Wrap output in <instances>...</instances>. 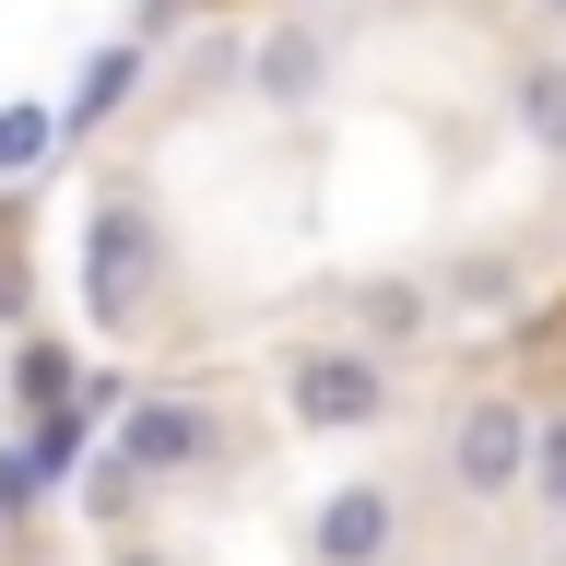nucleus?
<instances>
[{"mask_svg": "<svg viewBox=\"0 0 566 566\" xmlns=\"http://www.w3.org/2000/svg\"><path fill=\"white\" fill-rule=\"evenodd\" d=\"M154 295H166V224H154L142 189L106 177L95 212H83V318H95V331H130Z\"/></svg>", "mask_w": 566, "mask_h": 566, "instance_id": "1", "label": "nucleus"}, {"mask_svg": "<svg viewBox=\"0 0 566 566\" xmlns=\"http://www.w3.org/2000/svg\"><path fill=\"white\" fill-rule=\"evenodd\" d=\"M272 401L295 437H366V424H389V366L366 343H295L272 366Z\"/></svg>", "mask_w": 566, "mask_h": 566, "instance_id": "2", "label": "nucleus"}, {"mask_svg": "<svg viewBox=\"0 0 566 566\" xmlns=\"http://www.w3.org/2000/svg\"><path fill=\"white\" fill-rule=\"evenodd\" d=\"M449 495L460 507H507V495L531 484V401H507V389H484V401H460L449 413Z\"/></svg>", "mask_w": 566, "mask_h": 566, "instance_id": "3", "label": "nucleus"}, {"mask_svg": "<svg viewBox=\"0 0 566 566\" xmlns=\"http://www.w3.org/2000/svg\"><path fill=\"white\" fill-rule=\"evenodd\" d=\"M224 449V424H212V401H189V389H130L118 401V437H106V460L130 472V484H177L189 460Z\"/></svg>", "mask_w": 566, "mask_h": 566, "instance_id": "4", "label": "nucleus"}, {"mask_svg": "<svg viewBox=\"0 0 566 566\" xmlns=\"http://www.w3.org/2000/svg\"><path fill=\"white\" fill-rule=\"evenodd\" d=\"M401 520H413L401 484L389 472H354V484H331L307 507V566H389L401 555Z\"/></svg>", "mask_w": 566, "mask_h": 566, "instance_id": "5", "label": "nucleus"}, {"mask_svg": "<svg viewBox=\"0 0 566 566\" xmlns=\"http://www.w3.org/2000/svg\"><path fill=\"white\" fill-rule=\"evenodd\" d=\"M142 35H106V48H83V71H71V95H60V142H95L106 118H130V95H142Z\"/></svg>", "mask_w": 566, "mask_h": 566, "instance_id": "6", "label": "nucleus"}, {"mask_svg": "<svg viewBox=\"0 0 566 566\" xmlns=\"http://www.w3.org/2000/svg\"><path fill=\"white\" fill-rule=\"evenodd\" d=\"M318 71H331L318 24H272V35H260V60H248V95H260V106H307Z\"/></svg>", "mask_w": 566, "mask_h": 566, "instance_id": "7", "label": "nucleus"}, {"mask_svg": "<svg viewBox=\"0 0 566 566\" xmlns=\"http://www.w3.org/2000/svg\"><path fill=\"white\" fill-rule=\"evenodd\" d=\"M71 437H83V424H35V437H12V449H0V520H12V507H35V495L60 484V460H71Z\"/></svg>", "mask_w": 566, "mask_h": 566, "instance_id": "8", "label": "nucleus"}, {"mask_svg": "<svg viewBox=\"0 0 566 566\" xmlns=\"http://www.w3.org/2000/svg\"><path fill=\"white\" fill-rule=\"evenodd\" d=\"M424 318H437V295H424V283H401V272L354 295V331H366V354H378V343H413Z\"/></svg>", "mask_w": 566, "mask_h": 566, "instance_id": "9", "label": "nucleus"}, {"mask_svg": "<svg viewBox=\"0 0 566 566\" xmlns=\"http://www.w3.org/2000/svg\"><path fill=\"white\" fill-rule=\"evenodd\" d=\"M48 154H60V106H48V95H12V106H0V177H35Z\"/></svg>", "mask_w": 566, "mask_h": 566, "instance_id": "10", "label": "nucleus"}, {"mask_svg": "<svg viewBox=\"0 0 566 566\" xmlns=\"http://www.w3.org/2000/svg\"><path fill=\"white\" fill-rule=\"evenodd\" d=\"M520 130L543 142V154H566V60H543V71H520Z\"/></svg>", "mask_w": 566, "mask_h": 566, "instance_id": "11", "label": "nucleus"}, {"mask_svg": "<svg viewBox=\"0 0 566 566\" xmlns=\"http://www.w3.org/2000/svg\"><path fill=\"white\" fill-rule=\"evenodd\" d=\"M520 495H543V507L566 520V413H555V424H531V484H520Z\"/></svg>", "mask_w": 566, "mask_h": 566, "instance_id": "12", "label": "nucleus"}, {"mask_svg": "<svg viewBox=\"0 0 566 566\" xmlns=\"http://www.w3.org/2000/svg\"><path fill=\"white\" fill-rule=\"evenodd\" d=\"M449 307H460V318H495V307H507V260H460Z\"/></svg>", "mask_w": 566, "mask_h": 566, "instance_id": "13", "label": "nucleus"}, {"mask_svg": "<svg viewBox=\"0 0 566 566\" xmlns=\"http://www.w3.org/2000/svg\"><path fill=\"white\" fill-rule=\"evenodd\" d=\"M130 495H142L130 472H118V460H95V484H83V507H95V520H118V507H130Z\"/></svg>", "mask_w": 566, "mask_h": 566, "instance_id": "14", "label": "nucleus"}, {"mask_svg": "<svg viewBox=\"0 0 566 566\" xmlns=\"http://www.w3.org/2000/svg\"><path fill=\"white\" fill-rule=\"evenodd\" d=\"M106 566H177L166 543H106Z\"/></svg>", "mask_w": 566, "mask_h": 566, "instance_id": "15", "label": "nucleus"}, {"mask_svg": "<svg viewBox=\"0 0 566 566\" xmlns=\"http://www.w3.org/2000/svg\"><path fill=\"white\" fill-rule=\"evenodd\" d=\"M543 12H555V24H566V0H543Z\"/></svg>", "mask_w": 566, "mask_h": 566, "instance_id": "16", "label": "nucleus"}]
</instances>
